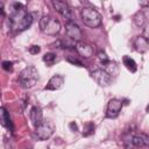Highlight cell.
<instances>
[{"label": "cell", "mask_w": 149, "mask_h": 149, "mask_svg": "<svg viewBox=\"0 0 149 149\" xmlns=\"http://www.w3.org/2000/svg\"><path fill=\"white\" fill-rule=\"evenodd\" d=\"M123 64H125V66H126L130 72H135V71L137 70V65H136L135 61H134L133 58L128 57V56H125V57H123Z\"/></svg>", "instance_id": "cell-17"}, {"label": "cell", "mask_w": 149, "mask_h": 149, "mask_svg": "<svg viewBox=\"0 0 149 149\" xmlns=\"http://www.w3.org/2000/svg\"><path fill=\"white\" fill-rule=\"evenodd\" d=\"M65 31H66L68 38H70L71 41L76 43L83 41V31L74 21H70L65 24Z\"/></svg>", "instance_id": "cell-6"}, {"label": "cell", "mask_w": 149, "mask_h": 149, "mask_svg": "<svg viewBox=\"0 0 149 149\" xmlns=\"http://www.w3.org/2000/svg\"><path fill=\"white\" fill-rule=\"evenodd\" d=\"M122 108V101L120 99H111L107 104V109H106V116L114 119L119 115Z\"/></svg>", "instance_id": "cell-10"}, {"label": "cell", "mask_w": 149, "mask_h": 149, "mask_svg": "<svg viewBox=\"0 0 149 149\" xmlns=\"http://www.w3.org/2000/svg\"><path fill=\"white\" fill-rule=\"evenodd\" d=\"M134 47L135 50L139 52H146L149 49V43L143 36H137L134 40Z\"/></svg>", "instance_id": "cell-14"}, {"label": "cell", "mask_w": 149, "mask_h": 149, "mask_svg": "<svg viewBox=\"0 0 149 149\" xmlns=\"http://www.w3.org/2000/svg\"><path fill=\"white\" fill-rule=\"evenodd\" d=\"M80 15H81V21L84 22V24L90 28H98L101 24L100 13L92 7H83Z\"/></svg>", "instance_id": "cell-3"}, {"label": "cell", "mask_w": 149, "mask_h": 149, "mask_svg": "<svg viewBox=\"0 0 149 149\" xmlns=\"http://www.w3.org/2000/svg\"><path fill=\"white\" fill-rule=\"evenodd\" d=\"M51 3H52V6H54V8H55V9H56L63 17H65L66 20H69V22H70V21H73V14H72V10H71V8L69 7V5H68L65 1L52 0Z\"/></svg>", "instance_id": "cell-7"}, {"label": "cell", "mask_w": 149, "mask_h": 149, "mask_svg": "<svg viewBox=\"0 0 149 149\" xmlns=\"http://www.w3.org/2000/svg\"><path fill=\"white\" fill-rule=\"evenodd\" d=\"M74 48H76V51L78 52V55H80V57H83V58H90L94 51L93 47L90 43L84 42V41L77 42Z\"/></svg>", "instance_id": "cell-11"}, {"label": "cell", "mask_w": 149, "mask_h": 149, "mask_svg": "<svg viewBox=\"0 0 149 149\" xmlns=\"http://www.w3.org/2000/svg\"><path fill=\"white\" fill-rule=\"evenodd\" d=\"M54 126L51 123H42L41 126H38L37 128H35V136L40 140V141H45L49 137H51V135L54 134Z\"/></svg>", "instance_id": "cell-9"}, {"label": "cell", "mask_w": 149, "mask_h": 149, "mask_svg": "<svg viewBox=\"0 0 149 149\" xmlns=\"http://www.w3.org/2000/svg\"><path fill=\"white\" fill-rule=\"evenodd\" d=\"M98 57H99V59H100V62H101V64H102V65L109 62V58L107 57V55H106L104 51H100V52L98 54Z\"/></svg>", "instance_id": "cell-21"}, {"label": "cell", "mask_w": 149, "mask_h": 149, "mask_svg": "<svg viewBox=\"0 0 149 149\" xmlns=\"http://www.w3.org/2000/svg\"><path fill=\"white\" fill-rule=\"evenodd\" d=\"M147 112H148V113H149V105H148V106H147Z\"/></svg>", "instance_id": "cell-28"}, {"label": "cell", "mask_w": 149, "mask_h": 149, "mask_svg": "<svg viewBox=\"0 0 149 149\" xmlns=\"http://www.w3.org/2000/svg\"><path fill=\"white\" fill-rule=\"evenodd\" d=\"M70 127H71V128H73V132H77V126H76V123H73V122H72V123H70Z\"/></svg>", "instance_id": "cell-27"}, {"label": "cell", "mask_w": 149, "mask_h": 149, "mask_svg": "<svg viewBox=\"0 0 149 149\" xmlns=\"http://www.w3.org/2000/svg\"><path fill=\"white\" fill-rule=\"evenodd\" d=\"M1 125L8 129H12V122H10V118H9V114L7 113V111L2 107L1 109Z\"/></svg>", "instance_id": "cell-16"}, {"label": "cell", "mask_w": 149, "mask_h": 149, "mask_svg": "<svg viewBox=\"0 0 149 149\" xmlns=\"http://www.w3.org/2000/svg\"><path fill=\"white\" fill-rule=\"evenodd\" d=\"M40 29L42 33H44L47 35H56L61 30V23L58 20H56L51 16L44 15L40 20Z\"/></svg>", "instance_id": "cell-5"}, {"label": "cell", "mask_w": 149, "mask_h": 149, "mask_svg": "<svg viewBox=\"0 0 149 149\" xmlns=\"http://www.w3.org/2000/svg\"><path fill=\"white\" fill-rule=\"evenodd\" d=\"M41 51V48L38 47V45H31L30 48H29V52L31 54V55H36V54H38Z\"/></svg>", "instance_id": "cell-25"}, {"label": "cell", "mask_w": 149, "mask_h": 149, "mask_svg": "<svg viewBox=\"0 0 149 149\" xmlns=\"http://www.w3.org/2000/svg\"><path fill=\"white\" fill-rule=\"evenodd\" d=\"M37 80H38V71L33 65L24 68L19 74V84L22 88L34 87Z\"/></svg>", "instance_id": "cell-2"}, {"label": "cell", "mask_w": 149, "mask_h": 149, "mask_svg": "<svg viewBox=\"0 0 149 149\" xmlns=\"http://www.w3.org/2000/svg\"><path fill=\"white\" fill-rule=\"evenodd\" d=\"M93 133H94V125H93L92 122L86 123V125L84 126V132H83L84 136H88V135H91V134H93Z\"/></svg>", "instance_id": "cell-20"}, {"label": "cell", "mask_w": 149, "mask_h": 149, "mask_svg": "<svg viewBox=\"0 0 149 149\" xmlns=\"http://www.w3.org/2000/svg\"><path fill=\"white\" fill-rule=\"evenodd\" d=\"M29 118H30V121L33 123V126L35 128H37L38 126H41L43 123V113H42V109L40 107H33L30 109V113H29Z\"/></svg>", "instance_id": "cell-12"}, {"label": "cell", "mask_w": 149, "mask_h": 149, "mask_svg": "<svg viewBox=\"0 0 149 149\" xmlns=\"http://www.w3.org/2000/svg\"><path fill=\"white\" fill-rule=\"evenodd\" d=\"M64 84V78L61 74H55L50 78V80L48 81V85L44 87V90H50V91H56L58 88L62 87V85Z\"/></svg>", "instance_id": "cell-13"}, {"label": "cell", "mask_w": 149, "mask_h": 149, "mask_svg": "<svg viewBox=\"0 0 149 149\" xmlns=\"http://www.w3.org/2000/svg\"><path fill=\"white\" fill-rule=\"evenodd\" d=\"M91 77L100 85V86H108L112 81V77L111 74L104 70V69H97L94 71H92L91 73Z\"/></svg>", "instance_id": "cell-8"}, {"label": "cell", "mask_w": 149, "mask_h": 149, "mask_svg": "<svg viewBox=\"0 0 149 149\" xmlns=\"http://www.w3.org/2000/svg\"><path fill=\"white\" fill-rule=\"evenodd\" d=\"M104 70H106L109 74H111V77L112 76H116V73H118V66L115 65V63L114 62H108V63H106V64H104V68H102Z\"/></svg>", "instance_id": "cell-18"}, {"label": "cell", "mask_w": 149, "mask_h": 149, "mask_svg": "<svg viewBox=\"0 0 149 149\" xmlns=\"http://www.w3.org/2000/svg\"><path fill=\"white\" fill-rule=\"evenodd\" d=\"M133 21L136 27H143L146 26V15L143 14V12H137L133 16Z\"/></svg>", "instance_id": "cell-15"}, {"label": "cell", "mask_w": 149, "mask_h": 149, "mask_svg": "<svg viewBox=\"0 0 149 149\" xmlns=\"http://www.w3.org/2000/svg\"><path fill=\"white\" fill-rule=\"evenodd\" d=\"M123 146L127 149L135 148H146L149 146V136L143 133L128 134L123 140Z\"/></svg>", "instance_id": "cell-4"}, {"label": "cell", "mask_w": 149, "mask_h": 149, "mask_svg": "<svg viewBox=\"0 0 149 149\" xmlns=\"http://www.w3.org/2000/svg\"><path fill=\"white\" fill-rule=\"evenodd\" d=\"M66 61H68V62H70L71 64H77L78 66H83V63H81L79 59L74 58L73 56H68V57H66Z\"/></svg>", "instance_id": "cell-23"}, {"label": "cell", "mask_w": 149, "mask_h": 149, "mask_svg": "<svg viewBox=\"0 0 149 149\" xmlns=\"http://www.w3.org/2000/svg\"><path fill=\"white\" fill-rule=\"evenodd\" d=\"M142 36L148 41V43H149V23H147L146 26H144V29H143V34H142Z\"/></svg>", "instance_id": "cell-24"}, {"label": "cell", "mask_w": 149, "mask_h": 149, "mask_svg": "<svg viewBox=\"0 0 149 149\" xmlns=\"http://www.w3.org/2000/svg\"><path fill=\"white\" fill-rule=\"evenodd\" d=\"M2 69H3L5 71H7V72L12 71V70H13V63L9 62V61H3V62H2Z\"/></svg>", "instance_id": "cell-22"}, {"label": "cell", "mask_w": 149, "mask_h": 149, "mask_svg": "<svg viewBox=\"0 0 149 149\" xmlns=\"http://www.w3.org/2000/svg\"><path fill=\"white\" fill-rule=\"evenodd\" d=\"M140 6H142V7L149 6V1H140Z\"/></svg>", "instance_id": "cell-26"}, {"label": "cell", "mask_w": 149, "mask_h": 149, "mask_svg": "<svg viewBox=\"0 0 149 149\" xmlns=\"http://www.w3.org/2000/svg\"><path fill=\"white\" fill-rule=\"evenodd\" d=\"M43 62L48 65V66H51L55 62H56V55L54 52H47L44 56H43Z\"/></svg>", "instance_id": "cell-19"}, {"label": "cell", "mask_w": 149, "mask_h": 149, "mask_svg": "<svg viewBox=\"0 0 149 149\" xmlns=\"http://www.w3.org/2000/svg\"><path fill=\"white\" fill-rule=\"evenodd\" d=\"M33 20V15L30 13H27L23 8L14 9V13L10 16V24L14 30L22 31L31 26Z\"/></svg>", "instance_id": "cell-1"}, {"label": "cell", "mask_w": 149, "mask_h": 149, "mask_svg": "<svg viewBox=\"0 0 149 149\" xmlns=\"http://www.w3.org/2000/svg\"><path fill=\"white\" fill-rule=\"evenodd\" d=\"M146 149H149V146H148V147H146Z\"/></svg>", "instance_id": "cell-29"}]
</instances>
